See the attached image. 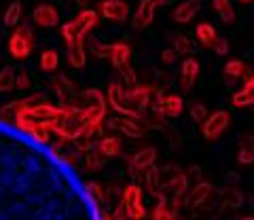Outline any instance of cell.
Instances as JSON below:
<instances>
[{
    "mask_svg": "<svg viewBox=\"0 0 254 220\" xmlns=\"http://www.w3.org/2000/svg\"><path fill=\"white\" fill-rule=\"evenodd\" d=\"M229 123H231V114H229L227 110H216V112L208 114V119H205L203 125H201L203 138L210 140V142L212 140H216V138H220L222 133L227 131Z\"/></svg>",
    "mask_w": 254,
    "mask_h": 220,
    "instance_id": "6da1fadb",
    "label": "cell"
},
{
    "mask_svg": "<svg viewBox=\"0 0 254 220\" xmlns=\"http://www.w3.org/2000/svg\"><path fill=\"white\" fill-rule=\"evenodd\" d=\"M123 208L127 212V216L133 220H142L146 216V208H144V199H142V191L140 186L131 184L125 188L123 193Z\"/></svg>",
    "mask_w": 254,
    "mask_h": 220,
    "instance_id": "7a4b0ae2",
    "label": "cell"
},
{
    "mask_svg": "<svg viewBox=\"0 0 254 220\" xmlns=\"http://www.w3.org/2000/svg\"><path fill=\"white\" fill-rule=\"evenodd\" d=\"M32 45H34V38L30 36V30L28 28H21V30H17V32L11 36L9 51H11L13 57L23 59V57H28V53L32 51Z\"/></svg>",
    "mask_w": 254,
    "mask_h": 220,
    "instance_id": "3957f363",
    "label": "cell"
},
{
    "mask_svg": "<svg viewBox=\"0 0 254 220\" xmlns=\"http://www.w3.org/2000/svg\"><path fill=\"white\" fill-rule=\"evenodd\" d=\"M100 13L110 21H125L129 17V4L125 0H102L100 2Z\"/></svg>",
    "mask_w": 254,
    "mask_h": 220,
    "instance_id": "277c9868",
    "label": "cell"
},
{
    "mask_svg": "<svg viewBox=\"0 0 254 220\" xmlns=\"http://www.w3.org/2000/svg\"><path fill=\"white\" fill-rule=\"evenodd\" d=\"M32 19H34V23H38L41 28H53L58 26V9L51 4H38L34 11H32Z\"/></svg>",
    "mask_w": 254,
    "mask_h": 220,
    "instance_id": "5b68a950",
    "label": "cell"
},
{
    "mask_svg": "<svg viewBox=\"0 0 254 220\" xmlns=\"http://www.w3.org/2000/svg\"><path fill=\"white\" fill-rule=\"evenodd\" d=\"M155 11H157V6L153 0H142L140 6H138V11L136 15H133V28L136 30H144L148 28L150 23H153V17H155Z\"/></svg>",
    "mask_w": 254,
    "mask_h": 220,
    "instance_id": "8992f818",
    "label": "cell"
},
{
    "mask_svg": "<svg viewBox=\"0 0 254 220\" xmlns=\"http://www.w3.org/2000/svg\"><path fill=\"white\" fill-rule=\"evenodd\" d=\"M197 74H199V61L195 57H187L180 66V87L190 89L197 81Z\"/></svg>",
    "mask_w": 254,
    "mask_h": 220,
    "instance_id": "52a82bcc",
    "label": "cell"
},
{
    "mask_svg": "<svg viewBox=\"0 0 254 220\" xmlns=\"http://www.w3.org/2000/svg\"><path fill=\"white\" fill-rule=\"evenodd\" d=\"M106 57L110 59V64H113L115 68L121 70L123 66H127V61H129L131 49H129V45H125V43L108 45V55H106Z\"/></svg>",
    "mask_w": 254,
    "mask_h": 220,
    "instance_id": "ba28073f",
    "label": "cell"
},
{
    "mask_svg": "<svg viewBox=\"0 0 254 220\" xmlns=\"http://www.w3.org/2000/svg\"><path fill=\"white\" fill-rule=\"evenodd\" d=\"M108 98H110V104H113L119 112L123 114H136V110H133L129 104H127V93L123 91V87L119 83H113L108 89Z\"/></svg>",
    "mask_w": 254,
    "mask_h": 220,
    "instance_id": "9c48e42d",
    "label": "cell"
},
{
    "mask_svg": "<svg viewBox=\"0 0 254 220\" xmlns=\"http://www.w3.org/2000/svg\"><path fill=\"white\" fill-rule=\"evenodd\" d=\"M197 11H199V0H185L174 9V19L178 23H189L190 19H195Z\"/></svg>",
    "mask_w": 254,
    "mask_h": 220,
    "instance_id": "30bf717a",
    "label": "cell"
},
{
    "mask_svg": "<svg viewBox=\"0 0 254 220\" xmlns=\"http://www.w3.org/2000/svg\"><path fill=\"white\" fill-rule=\"evenodd\" d=\"M74 23H76V28H78V32H81L83 36L87 34V32H91V30L98 26V11H93V9H83L81 13L76 15V17L72 19Z\"/></svg>",
    "mask_w": 254,
    "mask_h": 220,
    "instance_id": "8fae6325",
    "label": "cell"
},
{
    "mask_svg": "<svg viewBox=\"0 0 254 220\" xmlns=\"http://www.w3.org/2000/svg\"><path fill=\"white\" fill-rule=\"evenodd\" d=\"M157 153L155 148H142V151L131 159V174H140L142 169H148L155 163Z\"/></svg>",
    "mask_w": 254,
    "mask_h": 220,
    "instance_id": "7c38bea8",
    "label": "cell"
},
{
    "mask_svg": "<svg viewBox=\"0 0 254 220\" xmlns=\"http://www.w3.org/2000/svg\"><path fill=\"white\" fill-rule=\"evenodd\" d=\"M113 127H119L125 136H129V138H140L142 133H144V125L133 121V119H127V116H123V119H115Z\"/></svg>",
    "mask_w": 254,
    "mask_h": 220,
    "instance_id": "4fadbf2b",
    "label": "cell"
},
{
    "mask_svg": "<svg viewBox=\"0 0 254 220\" xmlns=\"http://www.w3.org/2000/svg\"><path fill=\"white\" fill-rule=\"evenodd\" d=\"M252 104H254V76H250L248 81H246L244 89L233 96V106H237V108L252 106Z\"/></svg>",
    "mask_w": 254,
    "mask_h": 220,
    "instance_id": "5bb4252c",
    "label": "cell"
},
{
    "mask_svg": "<svg viewBox=\"0 0 254 220\" xmlns=\"http://www.w3.org/2000/svg\"><path fill=\"white\" fill-rule=\"evenodd\" d=\"M195 36H197V41H199V45H203V47H212V45H214V41L218 38L216 30H214V26H212V23H208V21L197 23V28H195Z\"/></svg>",
    "mask_w": 254,
    "mask_h": 220,
    "instance_id": "9a60e30c",
    "label": "cell"
},
{
    "mask_svg": "<svg viewBox=\"0 0 254 220\" xmlns=\"http://www.w3.org/2000/svg\"><path fill=\"white\" fill-rule=\"evenodd\" d=\"M159 112L168 114V116H178L182 112V100L178 96H165L159 100Z\"/></svg>",
    "mask_w": 254,
    "mask_h": 220,
    "instance_id": "2e32d148",
    "label": "cell"
},
{
    "mask_svg": "<svg viewBox=\"0 0 254 220\" xmlns=\"http://www.w3.org/2000/svg\"><path fill=\"white\" fill-rule=\"evenodd\" d=\"M237 161L242 165H250L254 161V136H244L237 148Z\"/></svg>",
    "mask_w": 254,
    "mask_h": 220,
    "instance_id": "e0dca14e",
    "label": "cell"
},
{
    "mask_svg": "<svg viewBox=\"0 0 254 220\" xmlns=\"http://www.w3.org/2000/svg\"><path fill=\"white\" fill-rule=\"evenodd\" d=\"M68 59L74 68H83L85 61H87V55H85V45H83V38H78L76 43H72L68 47Z\"/></svg>",
    "mask_w": 254,
    "mask_h": 220,
    "instance_id": "ac0fdd59",
    "label": "cell"
},
{
    "mask_svg": "<svg viewBox=\"0 0 254 220\" xmlns=\"http://www.w3.org/2000/svg\"><path fill=\"white\" fill-rule=\"evenodd\" d=\"M212 9L225 23L235 21V9L229 0H212Z\"/></svg>",
    "mask_w": 254,
    "mask_h": 220,
    "instance_id": "d6986e66",
    "label": "cell"
},
{
    "mask_svg": "<svg viewBox=\"0 0 254 220\" xmlns=\"http://www.w3.org/2000/svg\"><path fill=\"white\" fill-rule=\"evenodd\" d=\"M148 96H150V91L146 87H133L131 91H127V104H133L138 108H144L148 104Z\"/></svg>",
    "mask_w": 254,
    "mask_h": 220,
    "instance_id": "ffe728a7",
    "label": "cell"
},
{
    "mask_svg": "<svg viewBox=\"0 0 254 220\" xmlns=\"http://www.w3.org/2000/svg\"><path fill=\"white\" fill-rule=\"evenodd\" d=\"M21 15H23L21 2H11L9 9H6V13H4V26L6 28H17L19 21H21Z\"/></svg>",
    "mask_w": 254,
    "mask_h": 220,
    "instance_id": "44dd1931",
    "label": "cell"
},
{
    "mask_svg": "<svg viewBox=\"0 0 254 220\" xmlns=\"http://www.w3.org/2000/svg\"><path fill=\"white\" fill-rule=\"evenodd\" d=\"M210 191H212V186H210L208 182H203V184H199V186H195V188H193V193L189 195V206H199L201 201L208 199Z\"/></svg>",
    "mask_w": 254,
    "mask_h": 220,
    "instance_id": "7402d4cb",
    "label": "cell"
},
{
    "mask_svg": "<svg viewBox=\"0 0 254 220\" xmlns=\"http://www.w3.org/2000/svg\"><path fill=\"white\" fill-rule=\"evenodd\" d=\"M246 72H248V68H246L242 59H231V61H227V66H225V74L229 78H242V76H246Z\"/></svg>",
    "mask_w": 254,
    "mask_h": 220,
    "instance_id": "603a6c76",
    "label": "cell"
},
{
    "mask_svg": "<svg viewBox=\"0 0 254 220\" xmlns=\"http://www.w3.org/2000/svg\"><path fill=\"white\" fill-rule=\"evenodd\" d=\"M100 151H102V155H106V157H115V155H119L121 153V140L119 138H104L102 140V144H100Z\"/></svg>",
    "mask_w": 254,
    "mask_h": 220,
    "instance_id": "cb8c5ba5",
    "label": "cell"
},
{
    "mask_svg": "<svg viewBox=\"0 0 254 220\" xmlns=\"http://www.w3.org/2000/svg\"><path fill=\"white\" fill-rule=\"evenodd\" d=\"M62 36H64V41H66L68 47L72 45V43H76L78 38H85L81 32H78V28H76V23H74V21L64 23V26H62Z\"/></svg>",
    "mask_w": 254,
    "mask_h": 220,
    "instance_id": "d4e9b609",
    "label": "cell"
},
{
    "mask_svg": "<svg viewBox=\"0 0 254 220\" xmlns=\"http://www.w3.org/2000/svg\"><path fill=\"white\" fill-rule=\"evenodd\" d=\"M172 43H174V51H176L178 55H187V53H190V41H189L185 34L174 32V34H172Z\"/></svg>",
    "mask_w": 254,
    "mask_h": 220,
    "instance_id": "484cf974",
    "label": "cell"
},
{
    "mask_svg": "<svg viewBox=\"0 0 254 220\" xmlns=\"http://www.w3.org/2000/svg\"><path fill=\"white\" fill-rule=\"evenodd\" d=\"M58 64H60V55L55 53L53 49L45 51L41 55V68L43 70H55V68H58Z\"/></svg>",
    "mask_w": 254,
    "mask_h": 220,
    "instance_id": "4316f807",
    "label": "cell"
},
{
    "mask_svg": "<svg viewBox=\"0 0 254 220\" xmlns=\"http://www.w3.org/2000/svg\"><path fill=\"white\" fill-rule=\"evenodd\" d=\"M190 116H193V121L203 123L205 119H208V108H205L203 104H193L190 106Z\"/></svg>",
    "mask_w": 254,
    "mask_h": 220,
    "instance_id": "83f0119b",
    "label": "cell"
},
{
    "mask_svg": "<svg viewBox=\"0 0 254 220\" xmlns=\"http://www.w3.org/2000/svg\"><path fill=\"white\" fill-rule=\"evenodd\" d=\"M13 78H15V74H13V70L11 68H4L2 72H0V89H11L13 87Z\"/></svg>",
    "mask_w": 254,
    "mask_h": 220,
    "instance_id": "f1b7e54d",
    "label": "cell"
},
{
    "mask_svg": "<svg viewBox=\"0 0 254 220\" xmlns=\"http://www.w3.org/2000/svg\"><path fill=\"white\" fill-rule=\"evenodd\" d=\"M212 49H214V53H218V55H227V53H229V43H227L222 36H218L216 41H214Z\"/></svg>",
    "mask_w": 254,
    "mask_h": 220,
    "instance_id": "f546056e",
    "label": "cell"
},
{
    "mask_svg": "<svg viewBox=\"0 0 254 220\" xmlns=\"http://www.w3.org/2000/svg\"><path fill=\"white\" fill-rule=\"evenodd\" d=\"M176 57H178V53L174 51V49H165V51L161 53L163 64H174V61H176Z\"/></svg>",
    "mask_w": 254,
    "mask_h": 220,
    "instance_id": "4dcf8cb0",
    "label": "cell"
},
{
    "mask_svg": "<svg viewBox=\"0 0 254 220\" xmlns=\"http://www.w3.org/2000/svg\"><path fill=\"white\" fill-rule=\"evenodd\" d=\"M229 203H231V206H242L240 191H229Z\"/></svg>",
    "mask_w": 254,
    "mask_h": 220,
    "instance_id": "1f68e13d",
    "label": "cell"
},
{
    "mask_svg": "<svg viewBox=\"0 0 254 220\" xmlns=\"http://www.w3.org/2000/svg\"><path fill=\"white\" fill-rule=\"evenodd\" d=\"M153 2H155V6H157V9H159V6H165V4H168V2H170V0H153Z\"/></svg>",
    "mask_w": 254,
    "mask_h": 220,
    "instance_id": "d6a6232c",
    "label": "cell"
},
{
    "mask_svg": "<svg viewBox=\"0 0 254 220\" xmlns=\"http://www.w3.org/2000/svg\"><path fill=\"white\" fill-rule=\"evenodd\" d=\"M78 4H81V6H85V9H87V0H78Z\"/></svg>",
    "mask_w": 254,
    "mask_h": 220,
    "instance_id": "836d02e7",
    "label": "cell"
},
{
    "mask_svg": "<svg viewBox=\"0 0 254 220\" xmlns=\"http://www.w3.org/2000/svg\"><path fill=\"white\" fill-rule=\"evenodd\" d=\"M240 2H244V4H250V2H254V0H240Z\"/></svg>",
    "mask_w": 254,
    "mask_h": 220,
    "instance_id": "e575fe53",
    "label": "cell"
}]
</instances>
